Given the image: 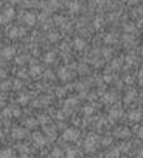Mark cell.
<instances>
[{"mask_svg":"<svg viewBox=\"0 0 143 158\" xmlns=\"http://www.w3.org/2000/svg\"><path fill=\"white\" fill-rule=\"evenodd\" d=\"M78 138H79V130L78 129L70 127L64 132V140H67V141H76Z\"/></svg>","mask_w":143,"mask_h":158,"instance_id":"1","label":"cell"},{"mask_svg":"<svg viewBox=\"0 0 143 158\" xmlns=\"http://www.w3.org/2000/svg\"><path fill=\"white\" fill-rule=\"evenodd\" d=\"M14 54H16V48L14 47H6L2 50V56L5 59H11V58H14Z\"/></svg>","mask_w":143,"mask_h":158,"instance_id":"2","label":"cell"},{"mask_svg":"<svg viewBox=\"0 0 143 158\" xmlns=\"http://www.w3.org/2000/svg\"><path fill=\"white\" fill-rule=\"evenodd\" d=\"M23 34V30L22 28H17V26H12V28H10V31H8V36L11 37V39H17V37H20Z\"/></svg>","mask_w":143,"mask_h":158,"instance_id":"3","label":"cell"},{"mask_svg":"<svg viewBox=\"0 0 143 158\" xmlns=\"http://www.w3.org/2000/svg\"><path fill=\"white\" fill-rule=\"evenodd\" d=\"M25 135H26V130L23 127H14L12 129V138L20 140V138H23Z\"/></svg>","mask_w":143,"mask_h":158,"instance_id":"4","label":"cell"},{"mask_svg":"<svg viewBox=\"0 0 143 158\" xmlns=\"http://www.w3.org/2000/svg\"><path fill=\"white\" fill-rule=\"evenodd\" d=\"M23 19H25V23L28 26H33L36 23V16L33 14V12H26V14L23 16Z\"/></svg>","mask_w":143,"mask_h":158,"instance_id":"5","label":"cell"},{"mask_svg":"<svg viewBox=\"0 0 143 158\" xmlns=\"http://www.w3.org/2000/svg\"><path fill=\"white\" fill-rule=\"evenodd\" d=\"M59 78L61 79H62V81H69L70 78H72V73L69 71V68H61V70H59Z\"/></svg>","mask_w":143,"mask_h":158,"instance_id":"6","label":"cell"},{"mask_svg":"<svg viewBox=\"0 0 143 158\" xmlns=\"http://www.w3.org/2000/svg\"><path fill=\"white\" fill-rule=\"evenodd\" d=\"M115 42H117V34H115V33H109L107 36L104 37V44H107V45L115 44Z\"/></svg>","mask_w":143,"mask_h":158,"instance_id":"7","label":"cell"},{"mask_svg":"<svg viewBox=\"0 0 143 158\" xmlns=\"http://www.w3.org/2000/svg\"><path fill=\"white\" fill-rule=\"evenodd\" d=\"M95 149V136H89L86 140V150H93Z\"/></svg>","mask_w":143,"mask_h":158,"instance_id":"8","label":"cell"},{"mask_svg":"<svg viewBox=\"0 0 143 158\" xmlns=\"http://www.w3.org/2000/svg\"><path fill=\"white\" fill-rule=\"evenodd\" d=\"M3 16L6 17V20H11L12 17L16 16V11H14V8H6V9L3 11Z\"/></svg>","mask_w":143,"mask_h":158,"instance_id":"9","label":"cell"},{"mask_svg":"<svg viewBox=\"0 0 143 158\" xmlns=\"http://www.w3.org/2000/svg\"><path fill=\"white\" fill-rule=\"evenodd\" d=\"M33 140H34V141L39 144V146H44V144H45V138H44V136L40 135L39 132H36L34 135H33Z\"/></svg>","mask_w":143,"mask_h":158,"instance_id":"10","label":"cell"},{"mask_svg":"<svg viewBox=\"0 0 143 158\" xmlns=\"http://www.w3.org/2000/svg\"><path fill=\"white\" fill-rule=\"evenodd\" d=\"M142 118V112L140 110H132L131 113H129V119L131 121H139Z\"/></svg>","mask_w":143,"mask_h":158,"instance_id":"11","label":"cell"},{"mask_svg":"<svg viewBox=\"0 0 143 158\" xmlns=\"http://www.w3.org/2000/svg\"><path fill=\"white\" fill-rule=\"evenodd\" d=\"M11 157H12V150H11V149L0 150V158H11Z\"/></svg>","mask_w":143,"mask_h":158,"instance_id":"12","label":"cell"},{"mask_svg":"<svg viewBox=\"0 0 143 158\" xmlns=\"http://www.w3.org/2000/svg\"><path fill=\"white\" fill-rule=\"evenodd\" d=\"M115 98H117V96H115L114 93H107V95H104V96H103V102H106V104H109V102L115 101Z\"/></svg>","mask_w":143,"mask_h":158,"instance_id":"13","label":"cell"},{"mask_svg":"<svg viewBox=\"0 0 143 158\" xmlns=\"http://www.w3.org/2000/svg\"><path fill=\"white\" fill-rule=\"evenodd\" d=\"M40 73H42V68H40V67H37V65L31 67V70H30V74H31V76H39Z\"/></svg>","mask_w":143,"mask_h":158,"instance_id":"14","label":"cell"},{"mask_svg":"<svg viewBox=\"0 0 143 158\" xmlns=\"http://www.w3.org/2000/svg\"><path fill=\"white\" fill-rule=\"evenodd\" d=\"M73 44H75V48H76V50H83L84 45H86V42H84L83 39H75Z\"/></svg>","mask_w":143,"mask_h":158,"instance_id":"15","label":"cell"},{"mask_svg":"<svg viewBox=\"0 0 143 158\" xmlns=\"http://www.w3.org/2000/svg\"><path fill=\"white\" fill-rule=\"evenodd\" d=\"M44 60H45L47 64L54 62V53H47V54H45V58H44Z\"/></svg>","mask_w":143,"mask_h":158,"instance_id":"16","label":"cell"},{"mask_svg":"<svg viewBox=\"0 0 143 158\" xmlns=\"http://www.w3.org/2000/svg\"><path fill=\"white\" fill-rule=\"evenodd\" d=\"M134 98H135V92L131 90L129 93H126V96H125V102H132Z\"/></svg>","mask_w":143,"mask_h":158,"instance_id":"17","label":"cell"},{"mask_svg":"<svg viewBox=\"0 0 143 158\" xmlns=\"http://www.w3.org/2000/svg\"><path fill=\"white\" fill-rule=\"evenodd\" d=\"M111 116H112V118H120V116H121V110H120V108H112V110H111Z\"/></svg>","mask_w":143,"mask_h":158,"instance_id":"18","label":"cell"},{"mask_svg":"<svg viewBox=\"0 0 143 158\" xmlns=\"http://www.w3.org/2000/svg\"><path fill=\"white\" fill-rule=\"evenodd\" d=\"M45 133L48 136H53V138H54V136H56V130H54V127L53 129L51 127H45Z\"/></svg>","mask_w":143,"mask_h":158,"instance_id":"19","label":"cell"},{"mask_svg":"<svg viewBox=\"0 0 143 158\" xmlns=\"http://www.w3.org/2000/svg\"><path fill=\"white\" fill-rule=\"evenodd\" d=\"M2 116H3V118H10V116H12V110L10 107H6L5 110L2 112Z\"/></svg>","mask_w":143,"mask_h":158,"instance_id":"20","label":"cell"},{"mask_svg":"<svg viewBox=\"0 0 143 158\" xmlns=\"http://www.w3.org/2000/svg\"><path fill=\"white\" fill-rule=\"evenodd\" d=\"M28 95H22V96H20V98H19V102H20V104H26V102H28Z\"/></svg>","mask_w":143,"mask_h":158,"instance_id":"21","label":"cell"},{"mask_svg":"<svg viewBox=\"0 0 143 158\" xmlns=\"http://www.w3.org/2000/svg\"><path fill=\"white\" fill-rule=\"evenodd\" d=\"M125 31H126V33H132V31H134V25L126 23V25H125Z\"/></svg>","mask_w":143,"mask_h":158,"instance_id":"22","label":"cell"},{"mask_svg":"<svg viewBox=\"0 0 143 158\" xmlns=\"http://www.w3.org/2000/svg\"><path fill=\"white\" fill-rule=\"evenodd\" d=\"M135 132H137V135H139V138H142V140H143V126L137 127V129H135Z\"/></svg>","mask_w":143,"mask_h":158,"instance_id":"23","label":"cell"},{"mask_svg":"<svg viewBox=\"0 0 143 158\" xmlns=\"http://www.w3.org/2000/svg\"><path fill=\"white\" fill-rule=\"evenodd\" d=\"M51 155H53V158H59L61 155H62V152H61V150H59V149H54Z\"/></svg>","mask_w":143,"mask_h":158,"instance_id":"24","label":"cell"},{"mask_svg":"<svg viewBox=\"0 0 143 158\" xmlns=\"http://www.w3.org/2000/svg\"><path fill=\"white\" fill-rule=\"evenodd\" d=\"M84 113H86V115H90V113H93V107H92V106H87V107L84 108Z\"/></svg>","mask_w":143,"mask_h":158,"instance_id":"25","label":"cell"},{"mask_svg":"<svg viewBox=\"0 0 143 158\" xmlns=\"http://www.w3.org/2000/svg\"><path fill=\"white\" fill-rule=\"evenodd\" d=\"M76 104V99H69V101H65V107H70V106H75Z\"/></svg>","mask_w":143,"mask_h":158,"instance_id":"26","label":"cell"},{"mask_svg":"<svg viewBox=\"0 0 143 158\" xmlns=\"http://www.w3.org/2000/svg\"><path fill=\"white\" fill-rule=\"evenodd\" d=\"M76 157V150H69L67 152V158H75Z\"/></svg>","mask_w":143,"mask_h":158,"instance_id":"27","label":"cell"},{"mask_svg":"<svg viewBox=\"0 0 143 158\" xmlns=\"http://www.w3.org/2000/svg\"><path fill=\"white\" fill-rule=\"evenodd\" d=\"M25 60H26V56H19V58L16 59V62H17V64H23Z\"/></svg>","mask_w":143,"mask_h":158,"instance_id":"28","label":"cell"},{"mask_svg":"<svg viewBox=\"0 0 143 158\" xmlns=\"http://www.w3.org/2000/svg\"><path fill=\"white\" fill-rule=\"evenodd\" d=\"M118 154H120V150L117 149V150H112V152L109 154V155H111V158H117V157H118Z\"/></svg>","mask_w":143,"mask_h":158,"instance_id":"29","label":"cell"},{"mask_svg":"<svg viewBox=\"0 0 143 158\" xmlns=\"http://www.w3.org/2000/svg\"><path fill=\"white\" fill-rule=\"evenodd\" d=\"M118 136H123V138H125V136H129V130L123 129V130H121V133H118Z\"/></svg>","mask_w":143,"mask_h":158,"instance_id":"30","label":"cell"},{"mask_svg":"<svg viewBox=\"0 0 143 158\" xmlns=\"http://www.w3.org/2000/svg\"><path fill=\"white\" fill-rule=\"evenodd\" d=\"M48 39H50V40H58V34L50 33V34H48Z\"/></svg>","mask_w":143,"mask_h":158,"instance_id":"31","label":"cell"},{"mask_svg":"<svg viewBox=\"0 0 143 158\" xmlns=\"http://www.w3.org/2000/svg\"><path fill=\"white\" fill-rule=\"evenodd\" d=\"M12 116H16V118L20 116V110H19V108H12Z\"/></svg>","mask_w":143,"mask_h":158,"instance_id":"32","label":"cell"},{"mask_svg":"<svg viewBox=\"0 0 143 158\" xmlns=\"http://www.w3.org/2000/svg\"><path fill=\"white\" fill-rule=\"evenodd\" d=\"M8 20H6V17L3 16V14H0V25H3V23H6Z\"/></svg>","mask_w":143,"mask_h":158,"instance_id":"33","label":"cell"},{"mask_svg":"<svg viewBox=\"0 0 143 158\" xmlns=\"http://www.w3.org/2000/svg\"><path fill=\"white\" fill-rule=\"evenodd\" d=\"M78 9H79V6H78L76 3H73V5H72V12H76Z\"/></svg>","mask_w":143,"mask_h":158,"instance_id":"34","label":"cell"},{"mask_svg":"<svg viewBox=\"0 0 143 158\" xmlns=\"http://www.w3.org/2000/svg\"><path fill=\"white\" fill-rule=\"evenodd\" d=\"M125 42L126 44H132V37L131 36H125Z\"/></svg>","mask_w":143,"mask_h":158,"instance_id":"35","label":"cell"},{"mask_svg":"<svg viewBox=\"0 0 143 158\" xmlns=\"http://www.w3.org/2000/svg\"><path fill=\"white\" fill-rule=\"evenodd\" d=\"M36 124V121H33V119H30V121H26V126H28V127H33V126H34Z\"/></svg>","mask_w":143,"mask_h":158,"instance_id":"36","label":"cell"},{"mask_svg":"<svg viewBox=\"0 0 143 158\" xmlns=\"http://www.w3.org/2000/svg\"><path fill=\"white\" fill-rule=\"evenodd\" d=\"M39 122L45 124V122H47V116H39Z\"/></svg>","mask_w":143,"mask_h":158,"instance_id":"37","label":"cell"},{"mask_svg":"<svg viewBox=\"0 0 143 158\" xmlns=\"http://www.w3.org/2000/svg\"><path fill=\"white\" fill-rule=\"evenodd\" d=\"M112 67H120V60H114V62H112Z\"/></svg>","mask_w":143,"mask_h":158,"instance_id":"38","label":"cell"},{"mask_svg":"<svg viewBox=\"0 0 143 158\" xmlns=\"http://www.w3.org/2000/svg\"><path fill=\"white\" fill-rule=\"evenodd\" d=\"M20 85H22V84H20V81H16V82H14V88H19Z\"/></svg>","mask_w":143,"mask_h":158,"instance_id":"39","label":"cell"},{"mask_svg":"<svg viewBox=\"0 0 143 158\" xmlns=\"http://www.w3.org/2000/svg\"><path fill=\"white\" fill-rule=\"evenodd\" d=\"M120 150H129V144H128V146H121Z\"/></svg>","mask_w":143,"mask_h":158,"instance_id":"40","label":"cell"},{"mask_svg":"<svg viewBox=\"0 0 143 158\" xmlns=\"http://www.w3.org/2000/svg\"><path fill=\"white\" fill-rule=\"evenodd\" d=\"M8 87H10L8 82H5V84H2V88H8Z\"/></svg>","mask_w":143,"mask_h":158,"instance_id":"41","label":"cell"},{"mask_svg":"<svg viewBox=\"0 0 143 158\" xmlns=\"http://www.w3.org/2000/svg\"><path fill=\"white\" fill-rule=\"evenodd\" d=\"M5 74H6L5 71H0V79H2V78H5Z\"/></svg>","mask_w":143,"mask_h":158,"instance_id":"42","label":"cell"},{"mask_svg":"<svg viewBox=\"0 0 143 158\" xmlns=\"http://www.w3.org/2000/svg\"><path fill=\"white\" fill-rule=\"evenodd\" d=\"M2 107H5V102H3V101H0V108H2Z\"/></svg>","mask_w":143,"mask_h":158,"instance_id":"43","label":"cell"},{"mask_svg":"<svg viewBox=\"0 0 143 158\" xmlns=\"http://www.w3.org/2000/svg\"><path fill=\"white\" fill-rule=\"evenodd\" d=\"M2 138H3V132L0 130V141H2Z\"/></svg>","mask_w":143,"mask_h":158,"instance_id":"44","label":"cell"},{"mask_svg":"<svg viewBox=\"0 0 143 158\" xmlns=\"http://www.w3.org/2000/svg\"><path fill=\"white\" fill-rule=\"evenodd\" d=\"M135 2H137V0H129V3H135Z\"/></svg>","mask_w":143,"mask_h":158,"instance_id":"45","label":"cell"},{"mask_svg":"<svg viewBox=\"0 0 143 158\" xmlns=\"http://www.w3.org/2000/svg\"><path fill=\"white\" fill-rule=\"evenodd\" d=\"M140 98H142V101H143V92L140 93Z\"/></svg>","mask_w":143,"mask_h":158,"instance_id":"46","label":"cell"},{"mask_svg":"<svg viewBox=\"0 0 143 158\" xmlns=\"http://www.w3.org/2000/svg\"><path fill=\"white\" fill-rule=\"evenodd\" d=\"M11 2H20V0H11Z\"/></svg>","mask_w":143,"mask_h":158,"instance_id":"47","label":"cell"},{"mask_svg":"<svg viewBox=\"0 0 143 158\" xmlns=\"http://www.w3.org/2000/svg\"><path fill=\"white\" fill-rule=\"evenodd\" d=\"M0 6H2V2H0Z\"/></svg>","mask_w":143,"mask_h":158,"instance_id":"48","label":"cell"},{"mask_svg":"<svg viewBox=\"0 0 143 158\" xmlns=\"http://www.w3.org/2000/svg\"><path fill=\"white\" fill-rule=\"evenodd\" d=\"M142 51H143V50H142Z\"/></svg>","mask_w":143,"mask_h":158,"instance_id":"49","label":"cell"}]
</instances>
